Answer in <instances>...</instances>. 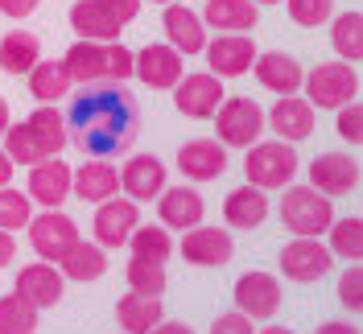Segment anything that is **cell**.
<instances>
[{
	"label": "cell",
	"instance_id": "bcb514c9",
	"mask_svg": "<svg viewBox=\"0 0 363 334\" xmlns=\"http://www.w3.org/2000/svg\"><path fill=\"white\" fill-rule=\"evenodd\" d=\"M13 256H17V240H13V231H4V227H0V268L9 265Z\"/></svg>",
	"mask_w": 363,
	"mask_h": 334
},
{
	"label": "cell",
	"instance_id": "7a4b0ae2",
	"mask_svg": "<svg viewBox=\"0 0 363 334\" xmlns=\"http://www.w3.org/2000/svg\"><path fill=\"white\" fill-rule=\"evenodd\" d=\"M62 67L74 83L95 87V83H128L133 79V50L120 42H79L62 54Z\"/></svg>",
	"mask_w": 363,
	"mask_h": 334
},
{
	"label": "cell",
	"instance_id": "4316f807",
	"mask_svg": "<svg viewBox=\"0 0 363 334\" xmlns=\"http://www.w3.org/2000/svg\"><path fill=\"white\" fill-rule=\"evenodd\" d=\"M199 17H203V25L223 29V33H248V29H256L260 4H252V0H206Z\"/></svg>",
	"mask_w": 363,
	"mask_h": 334
},
{
	"label": "cell",
	"instance_id": "8d00e7d4",
	"mask_svg": "<svg viewBox=\"0 0 363 334\" xmlns=\"http://www.w3.org/2000/svg\"><path fill=\"white\" fill-rule=\"evenodd\" d=\"M326 235H330L326 247H330L339 260H363V219H355V215L335 219L326 227Z\"/></svg>",
	"mask_w": 363,
	"mask_h": 334
},
{
	"label": "cell",
	"instance_id": "7402d4cb",
	"mask_svg": "<svg viewBox=\"0 0 363 334\" xmlns=\"http://www.w3.org/2000/svg\"><path fill=\"white\" fill-rule=\"evenodd\" d=\"M161 25H165V38H169V45L178 50L182 58L186 54H203L206 50V25L203 17L194 13V9H186V4H165V17H161Z\"/></svg>",
	"mask_w": 363,
	"mask_h": 334
},
{
	"label": "cell",
	"instance_id": "ac0fdd59",
	"mask_svg": "<svg viewBox=\"0 0 363 334\" xmlns=\"http://www.w3.org/2000/svg\"><path fill=\"white\" fill-rule=\"evenodd\" d=\"M116 190H120V169L108 157H91L70 174V199H83L99 206V202L116 199Z\"/></svg>",
	"mask_w": 363,
	"mask_h": 334
},
{
	"label": "cell",
	"instance_id": "277c9868",
	"mask_svg": "<svg viewBox=\"0 0 363 334\" xmlns=\"http://www.w3.org/2000/svg\"><path fill=\"white\" fill-rule=\"evenodd\" d=\"M281 223L294 235H326V227L335 223V206L314 186H285V194H281Z\"/></svg>",
	"mask_w": 363,
	"mask_h": 334
},
{
	"label": "cell",
	"instance_id": "484cf974",
	"mask_svg": "<svg viewBox=\"0 0 363 334\" xmlns=\"http://www.w3.org/2000/svg\"><path fill=\"white\" fill-rule=\"evenodd\" d=\"M223 219L227 227H240V231H256L260 223L269 219V194L260 186H240L231 190L223 202Z\"/></svg>",
	"mask_w": 363,
	"mask_h": 334
},
{
	"label": "cell",
	"instance_id": "9a60e30c",
	"mask_svg": "<svg viewBox=\"0 0 363 334\" xmlns=\"http://www.w3.org/2000/svg\"><path fill=\"white\" fill-rule=\"evenodd\" d=\"M136 223H140V211H136L133 199H120V194H116V199L99 202L95 223H91V231H95V244H99V247H124Z\"/></svg>",
	"mask_w": 363,
	"mask_h": 334
},
{
	"label": "cell",
	"instance_id": "db71d44e",
	"mask_svg": "<svg viewBox=\"0 0 363 334\" xmlns=\"http://www.w3.org/2000/svg\"><path fill=\"white\" fill-rule=\"evenodd\" d=\"M149 4H174V0H149Z\"/></svg>",
	"mask_w": 363,
	"mask_h": 334
},
{
	"label": "cell",
	"instance_id": "8fae6325",
	"mask_svg": "<svg viewBox=\"0 0 363 334\" xmlns=\"http://www.w3.org/2000/svg\"><path fill=\"white\" fill-rule=\"evenodd\" d=\"M206 67L211 74H219V79H240V74H248L252 62H256V42H252L248 33H219L215 42H206Z\"/></svg>",
	"mask_w": 363,
	"mask_h": 334
},
{
	"label": "cell",
	"instance_id": "4dcf8cb0",
	"mask_svg": "<svg viewBox=\"0 0 363 334\" xmlns=\"http://www.w3.org/2000/svg\"><path fill=\"white\" fill-rule=\"evenodd\" d=\"M70 87H74V79L67 74V67H62V58L58 62H33V70H29V95L38 99V104H58L62 95H70Z\"/></svg>",
	"mask_w": 363,
	"mask_h": 334
},
{
	"label": "cell",
	"instance_id": "5bb4252c",
	"mask_svg": "<svg viewBox=\"0 0 363 334\" xmlns=\"http://www.w3.org/2000/svg\"><path fill=\"white\" fill-rule=\"evenodd\" d=\"M231 235H227V227H190L186 235H182V256H186V265L194 268H223L231 260Z\"/></svg>",
	"mask_w": 363,
	"mask_h": 334
},
{
	"label": "cell",
	"instance_id": "e575fe53",
	"mask_svg": "<svg viewBox=\"0 0 363 334\" xmlns=\"http://www.w3.org/2000/svg\"><path fill=\"white\" fill-rule=\"evenodd\" d=\"M0 334H38V306L21 293L0 297Z\"/></svg>",
	"mask_w": 363,
	"mask_h": 334
},
{
	"label": "cell",
	"instance_id": "2e32d148",
	"mask_svg": "<svg viewBox=\"0 0 363 334\" xmlns=\"http://www.w3.org/2000/svg\"><path fill=\"white\" fill-rule=\"evenodd\" d=\"M359 182V161L351 153H322L310 161V186L322 190L326 199H342L351 194Z\"/></svg>",
	"mask_w": 363,
	"mask_h": 334
},
{
	"label": "cell",
	"instance_id": "f5cc1de1",
	"mask_svg": "<svg viewBox=\"0 0 363 334\" xmlns=\"http://www.w3.org/2000/svg\"><path fill=\"white\" fill-rule=\"evenodd\" d=\"M252 4H281V0H252Z\"/></svg>",
	"mask_w": 363,
	"mask_h": 334
},
{
	"label": "cell",
	"instance_id": "5b68a950",
	"mask_svg": "<svg viewBox=\"0 0 363 334\" xmlns=\"http://www.w3.org/2000/svg\"><path fill=\"white\" fill-rule=\"evenodd\" d=\"M244 178L260 190H281L297 178V153L289 140H256L244 157Z\"/></svg>",
	"mask_w": 363,
	"mask_h": 334
},
{
	"label": "cell",
	"instance_id": "74e56055",
	"mask_svg": "<svg viewBox=\"0 0 363 334\" xmlns=\"http://www.w3.org/2000/svg\"><path fill=\"white\" fill-rule=\"evenodd\" d=\"M124 277H128V289L133 293H149V297H161L165 293V265H157V260L133 256L128 268H124Z\"/></svg>",
	"mask_w": 363,
	"mask_h": 334
},
{
	"label": "cell",
	"instance_id": "d590c367",
	"mask_svg": "<svg viewBox=\"0 0 363 334\" xmlns=\"http://www.w3.org/2000/svg\"><path fill=\"white\" fill-rule=\"evenodd\" d=\"M4 153L13 157V165H38V161H45V149L38 140V133L29 128V120L4 128Z\"/></svg>",
	"mask_w": 363,
	"mask_h": 334
},
{
	"label": "cell",
	"instance_id": "60d3db41",
	"mask_svg": "<svg viewBox=\"0 0 363 334\" xmlns=\"http://www.w3.org/2000/svg\"><path fill=\"white\" fill-rule=\"evenodd\" d=\"M335 128H339V136L347 140V145H363V104H359V99L342 104Z\"/></svg>",
	"mask_w": 363,
	"mask_h": 334
},
{
	"label": "cell",
	"instance_id": "f6af8a7d",
	"mask_svg": "<svg viewBox=\"0 0 363 334\" xmlns=\"http://www.w3.org/2000/svg\"><path fill=\"white\" fill-rule=\"evenodd\" d=\"M38 4H42V0H0V13L13 17V21H21L29 13H38Z\"/></svg>",
	"mask_w": 363,
	"mask_h": 334
},
{
	"label": "cell",
	"instance_id": "f35d334b",
	"mask_svg": "<svg viewBox=\"0 0 363 334\" xmlns=\"http://www.w3.org/2000/svg\"><path fill=\"white\" fill-rule=\"evenodd\" d=\"M29 219H33L29 194L13 190V186H0V227L4 231H21V227H29Z\"/></svg>",
	"mask_w": 363,
	"mask_h": 334
},
{
	"label": "cell",
	"instance_id": "c3c4849f",
	"mask_svg": "<svg viewBox=\"0 0 363 334\" xmlns=\"http://www.w3.org/2000/svg\"><path fill=\"white\" fill-rule=\"evenodd\" d=\"M13 169H17V165H13V157L4 153V145H0V186H9V182H13Z\"/></svg>",
	"mask_w": 363,
	"mask_h": 334
},
{
	"label": "cell",
	"instance_id": "52a82bcc",
	"mask_svg": "<svg viewBox=\"0 0 363 334\" xmlns=\"http://www.w3.org/2000/svg\"><path fill=\"white\" fill-rule=\"evenodd\" d=\"M79 240H83L79 235V223L70 219V215H62V211H42V215L29 219V247L42 260H54L58 265Z\"/></svg>",
	"mask_w": 363,
	"mask_h": 334
},
{
	"label": "cell",
	"instance_id": "cb8c5ba5",
	"mask_svg": "<svg viewBox=\"0 0 363 334\" xmlns=\"http://www.w3.org/2000/svg\"><path fill=\"white\" fill-rule=\"evenodd\" d=\"M70 29L83 42H120L124 21L112 17L99 0H79V4H70Z\"/></svg>",
	"mask_w": 363,
	"mask_h": 334
},
{
	"label": "cell",
	"instance_id": "f546056e",
	"mask_svg": "<svg viewBox=\"0 0 363 334\" xmlns=\"http://www.w3.org/2000/svg\"><path fill=\"white\" fill-rule=\"evenodd\" d=\"M38 58H42V42L29 29H13L0 38V70L4 74H29Z\"/></svg>",
	"mask_w": 363,
	"mask_h": 334
},
{
	"label": "cell",
	"instance_id": "d6a6232c",
	"mask_svg": "<svg viewBox=\"0 0 363 334\" xmlns=\"http://www.w3.org/2000/svg\"><path fill=\"white\" fill-rule=\"evenodd\" d=\"M330 45L342 62H363V13L330 17Z\"/></svg>",
	"mask_w": 363,
	"mask_h": 334
},
{
	"label": "cell",
	"instance_id": "7bdbcfd3",
	"mask_svg": "<svg viewBox=\"0 0 363 334\" xmlns=\"http://www.w3.org/2000/svg\"><path fill=\"white\" fill-rule=\"evenodd\" d=\"M211 334H256V326H252L248 313L231 310V313H219V318L211 322Z\"/></svg>",
	"mask_w": 363,
	"mask_h": 334
},
{
	"label": "cell",
	"instance_id": "3957f363",
	"mask_svg": "<svg viewBox=\"0 0 363 334\" xmlns=\"http://www.w3.org/2000/svg\"><path fill=\"white\" fill-rule=\"evenodd\" d=\"M306 104L318 111H339L342 104H351L359 95V70L351 62H318L314 70H306L301 79Z\"/></svg>",
	"mask_w": 363,
	"mask_h": 334
},
{
	"label": "cell",
	"instance_id": "44dd1931",
	"mask_svg": "<svg viewBox=\"0 0 363 334\" xmlns=\"http://www.w3.org/2000/svg\"><path fill=\"white\" fill-rule=\"evenodd\" d=\"M120 186H124V194L133 202H153L165 190V161L149 153H136L124 161V169H120Z\"/></svg>",
	"mask_w": 363,
	"mask_h": 334
},
{
	"label": "cell",
	"instance_id": "9c48e42d",
	"mask_svg": "<svg viewBox=\"0 0 363 334\" xmlns=\"http://www.w3.org/2000/svg\"><path fill=\"white\" fill-rule=\"evenodd\" d=\"M223 79L219 74H182L178 83H174V108L186 116V120H211L219 104H223Z\"/></svg>",
	"mask_w": 363,
	"mask_h": 334
},
{
	"label": "cell",
	"instance_id": "816d5d0a",
	"mask_svg": "<svg viewBox=\"0 0 363 334\" xmlns=\"http://www.w3.org/2000/svg\"><path fill=\"white\" fill-rule=\"evenodd\" d=\"M256 334H297V330H289V326H264V330H256Z\"/></svg>",
	"mask_w": 363,
	"mask_h": 334
},
{
	"label": "cell",
	"instance_id": "d6986e66",
	"mask_svg": "<svg viewBox=\"0 0 363 334\" xmlns=\"http://www.w3.org/2000/svg\"><path fill=\"white\" fill-rule=\"evenodd\" d=\"M178 169L186 174L190 182H215L227 174V145L223 140H186L178 149Z\"/></svg>",
	"mask_w": 363,
	"mask_h": 334
},
{
	"label": "cell",
	"instance_id": "11a10c76",
	"mask_svg": "<svg viewBox=\"0 0 363 334\" xmlns=\"http://www.w3.org/2000/svg\"><path fill=\"white\" fill-rule=\"evenodd\" d=\"M120 334H128V330H120Z\"/></svg>",
	"mask_w": 363,
	"mask_h": 334
},
{
	"label": "cell",
	"instance_id": "ffe728a7",
	"mask_svg": "<svg viewBox=\"0 0 363 334\" xmlns=\"http://www.w3.org/2000/svg\"><path fill=\"white\" fill-rule=\"evenodd\" d=\"M62 289H67V277H62V268H54L50 260H33V265H25L17 272V293H21L25 301H33L38 310L58 306Z\"/></svg>",
	"mask_w": 363,
	"mask_h": 334
},
{
	"label": "cell",
	"instance_id": "6da1fadb",
	"mask_svg": "<svg viewBox=\"0 0 363 334\" xmlns=\"http://www.w3.org/2000/svg\"><path fill=\"white\" fill-rule=\"evenodd\" d=\"M70 140L87 157H116L133 149L140 136V108L128 91L112 83V87H91L74 95L67 111Z\"/></svg>",
	"mask_w": 363,
	"mask_h": 334
},
{
	"label": "cell",
	"instance_id": "836d02e7",
	"mask_svg": "<svg viewBox=\"0 0 363 334\" xmlns=\"http://www.w3.org/2000/svg\"><path fill=\"white\" fill-rule=\"evenodd\" d=\"M128 247H133V256H140V260L165 265L174 256V235H169V227H140L136 223L133 235H128Z\"/></svg>",
	"mask_w": 363,
	"mask_h": 334
},
{
	"label": "cell",
	"instance_id": "83f0119b",
	"mask_svg": "<svg viewBox=\"0 0 363 334\" xmlns=\"http://www.w3.org/2000/svg\"><path fill=\"white\" fill-rule=\"evenodd\" d=\"M116 322H120V330H128V334H149L161 322V297L124 293L116 301Z\"/></svg>",
	"mask_w": 363,
	"mask_h": 334
},
{
	"label": "cell",
	"instance_id": "b9f144b4",
	"mask_svg": "<svg viewBox=\"0 0 363 334\" xmlns=\"http://www.w3.org/2000/svg\"><path fill=\"white\" fill-rule=\"evenodd\" d=\"M339 301L351 313H363V265H351L339 277Z\"/></svg>",
	"mask_w": 363,
	"mask_h": 334
},
{
	"label": "cell",
	"instance_id": "ab89813d",
	"mask_svg": "<svg viewBox=\"0 0 363 334\" xmlns=\"http://www.w3.org/2000/svg\"><path fill=\"white\" fill-rule=\"evenodd\" d=\"M285 9H289V17L297 25H310V29H318V25H326L335 17V0H285Z\"/></svg>",
	"mask_w": 363,
	"mask_h": 334
},
{
	"label": "cell",
	"instance_id": "e0dca14e",
	"mask_svg": "<svg viewBox=\"0 0 363 334\" xmlns=\"http://www.w3.org/2000/svg\"><path fill=\"white\" fill-rule=\"evenodd\" d=\"M203 215H206V202H203V194L194 190V186H165L157 194V219H161V227H178V231H190V227H199L203 223Z\"/></svg>",
	"mask_w": 363,
	"mask_h": 334
},
{
	"label": "cell",
	"instance_id": "7c38bea8",
	"mask_svg": "<svg viewBox=\"0 0 363 334\" xmlns=\"http://www.w3.org/2000/svg\"><path fill=\"white\" fill-rule=\"evenodd\" d=\"M235 310L248 313L252 322L272 318V313L281 310V281H277L272 272H260V268L244 272V277L235 281Z\"/></svg>",
	"mask_w": 363,
	"mask_h": 334
},
{
	"label": "cell",
	"instance_id": "30bf717a",
	"mask_svg": "<svg viewBox=\"0 0 363 334\" xmlns=\"http://www.w3.org/2000/svg\"><path fill=\"white\" fill-rule=\"evenodd\" d=\"M133 74L145 83V87H153V91H174V83L186 74V62H182V54L169 42L165 45L149 42L145 50H136L133 54Z\"/></svg>",
	"mask_w": 363,
	"mask_h": 334
},
{
	"label": "cell",
	"instance_id": "7dc6e473",
	"mask_svg": "<svg viewBox=\"0 0 363 334\" xmlns=\"http://www.w3.org/2000/svg\"><path fill=\"white\" fill-rule=\"evenodd\" d=\"M149 334H194V330H190L186 322H157Z\"/></svg>",
	"mask_w": 363,
	"mask_h": 334
},
{
	"label": "cell",
	"instance_id": "d4e9b609",
	"mask_svg": "<svg viewBox=\"0 0 363 334\" xmlns=\"http://www.w3.org/2000/svg\"><path fill=\"white\" fill-rule=\"evenodd\" d=\"M256 79H260V87L277 91V95H297L301 91V79H306V70L297 62L294 54H256Z\"/></svg>",
	"mask_w": 363,
	"mask_h": 334
},
{
	"label": "cell",
	"instance_id": "ee69618b",
	"mask_svg": "<svg viewBox=\"0 0 363 334\" xmlns=\"http://www.w3.org/2000/svg\"><path fill=\"white\" fill-rule=\"evenodd\" d=\"M99 4H104L112 17H120V21L128 25V21H136V17H140V4H145V0H99Z\"/></svg>",
	"mask_w": 363,
	"mask_h": 334
},
{
	"label": "cell",
	"instance_id": "f1b7e54d",
	"mask_svg": "<svg viewBox=\"0 0 363 334\" xmlns=\"http://www.w3.org/2000/svg\"><path fill=\"white\" fill-rule=\"evenodd\" d=\"M58 268H62L67 281H99V277L108 272V247H99L95 240H91V244L79 240V244L58 260Z\"/></svg>",
	"mask_w": 363,
	"mask_h": 334
},
{
	"label": "cell",
	"instance_id": "603a6c76",
	"mask_svg": "<svg viewBox=\"0 0 363 334\" xmlns=\"http://www.w3.org/2000/svg\"><path fill=\"white\" fill-rule=\"evenodd\" d=\"M264 124L277 133V140L297 145V140H306V136L314 133V108L306 99H297V95H281L272 104V111L264 116Z\"/></svg>",
	"mask_w": 363,
	"mask_h": 334
},
{
	"label": "cell",
	"instance_id": "ba28073f",
	"mask_svg": "<svg viewBox=\"0 0 363 334\" xmlns=\"http://www.w3.org/2000/svg\"><path fill=\"white\" fill-rule=\"evenodd\" d=\"M330 268H335V252L322 244L318 235H297L294 244L281 247V272H285L289 281H297V285L322 281Z\"/></svg>",
	"mask_w": 363,
	"mask_h": 334
},
{
	"label": "cell",
	"instance_id": "681fc988",
	"mask_svg": "<svg viewBox=\"0 0 363 334\" xmlns=\"http://www.w3.org/2000/svg\"><path fill=\"white\" fill-rule=\"evenodd\" d=\"M314 334H359V326H347V322H326V326H318Z\"/></svg>",
	"mask_w": 363,
	"mask_h": 334
},
{
	"label": "cell",
	"instance_id": "f907efd6",
	"mask_svg": "<svg viewBox=\"0 0 363 334\" xmlns=\"http://www.w3.org/2000/svg\"><path fill=\"white\" fill-rule=\"evenodd\" d=\"M9 124H13V111H9V99H0V136H4Z\"/></svg>",
	"mask_w": 363,
	"mask_h": 334
},
{
	"label": "cell",
	"instance_id": "4fadbf2b",
	"mask_svg": "<svg viewBox=\"0 0 363 334\" xmlns=\"http://www.w3.org/2000/svg\"><path fill=\"white\" fill-rule=\"evenodd\" d=\"M70 174L74 169H70L67 161H58V157H45L38 165H29V182H25L29 202H38L45 211H58L70 199Z\"/></svg>",
	"mask_w": 363,
	"mask_h": 334
},
{
	"label": "cell",
	"instance_id": "1f68e13d",
	"mask_svg": "<svg viewBox=\"0 0 363 334\" xmlns=\"http://www.w3.org/2000/svg\"><path fill=\"white\" fill-rule=\"evenodd\" d=\"M29 128L38 133V140H42L45 157H58L62 149L70 145V128H67V116L54 108V104H38V111L29 116Z\"/></svg>",
	"mask_w": 363,
	"mask_h": 334
},
{
	"label": "cell",
	"instance_id": "8992f818",
	"mask_svg": "<svg viewBox=\"0 0 363 334\" xmlns=\"http://www.w3.org/2000/svg\"><path fill=\"white\" fill-rule=\"evenodd\" d=\"M264 128H269L264 124V108L256 99H244V95L223 99L219 111H215V133H219V140L227 149H252Z\"/></svg>",
	"mask_w": 363,
	"mask_h": 334
}]
</instances>
